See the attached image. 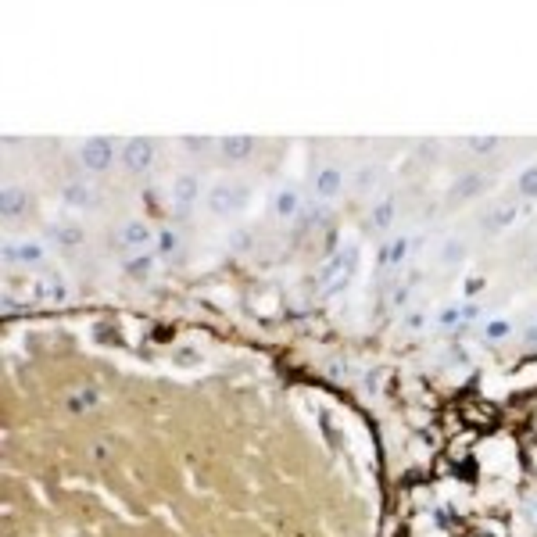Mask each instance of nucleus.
<instances>
[{
	"label": "nucleus",
	"mask_w": 537,
	"mask_h": 537,
	"mask_svg": "<svg viewBox=\"0 0 537 537\" xmlns=\"http://www.w3.org/2000/svg\"><path fill=\"white\" fill-rule=\"evenodd\" d=\"M458 319H462V312H455V308L441 312V323H458Z\"/></svg>",
	"instance_id": "nucleus-29"
},
{
	"label": "nucleus",
	"mask_w": 537,
	"mask_h": 537,
	"mask_svg": "<svg viewBox=\"0 0 537 537\" xmlns=\"http://www.w3.org/2000/svg\"><path fill=\"white\" fill-rule=\"evenodd\" d=\"M36 298L40 301H65L68 298V287H65L61 276H47V280L36 283Z\"/></svg>",
	"instance_id": "nucleus-14"
},
{
	"label": "nucleus",
	"mask_w": 537,
	"mask_h": 537,
	"mask_svg": "<svg viewBox=\"0 0 537 537\" xmlns=\"http://www.w3.org/2000/svg\"><path fill=\"white\" fill-rule=\"evenodd\" d=\"M423 323H426V315H423V312H412V315H408V326H412V330H419Z\"/></svg>",
	"instance_id": "nucleus-28"
},
{
	"label": "nucleus",
	"mask_w": 537,
	"mask_h": 537,
	"mask_svg": "<svg viewBox=\"0 0 537 537\" xmlns=\"http://www.w3.org/2000/svg\"><path fill=\"white\" fill-rule=\"evenodd\" d=\"M512 218H516V205H495L491 211H487L483 215V230H491V233H498V230H505L508 223H512Z\"/></svg>",
	"instance_id": "nucleus-10"
},
{
	"label": "nucleus",
	"mask_w": 537,
	"mask_h": 537,
	"mask_svg": "<svg viewBox=\"0 0 537 537\" xmlns=\"http://www.w3.org/2000/svg\"><path fill=\"white\" fill-rule=\"evenodd\" d=\"M51 240L61 243V248H79L83 230H79V223H58V226H51Z\"/></svg>",
	"instance_id": "nucleus-12"
},
{
	"label": "nucleus",
	"mask_w": 537,
	"mask_h": 537,
	"mask_svg": "<svg viewBox=\"0 0 537 537\" xmlns=\"http://www.w3.org/2000/svg\"><path fill=\"white\" fill-rule=\"evenodd\" d=\"M340 186H344V176H340V168H337V165H326L323 173L315 176V193H319L323 201L337 198V193H340Z\"/></svg>",
	"instance_id": "nucleus-8"
},
{
	"label": "nucleus",
	"mask_w": 537,
	"mask_h": 537,
	"mask_svg": "<svg viewBox=\"0 0 537 537\" xmlns=\"http://www.w3.org/2000/svg\"><path fill=\"white\" fill-rule=\"evenodd\" d=\"M480 186H483V179H480L476 173H470V176H462V179L451 186V193L462 201V198H473V193H480Z\"/></svg>",
	"instance_id": "nucleus-17"
},
{
	"label": "nucleus",
	"mask_w": 537,
	"mask_h": 537,
	"mask_svg": "<svg viewBox=\"0 0 537 537\" xmlns=\"http://www.w3.org/2000/svg\"><path fill=\"white\" fill-rule=\"evenodd\" d=\"M0 205H4V215H8V218L22 215V211H26V190L15 186V183H8L4 193H0Z\"/></svg>",
	"instance_id": "nucleus-13"
},
{
	"label": "nucleus",
	"mask_w": 537,
	"mask_h": 537,
	"mask_svg": "<svg viewBox=\"0 0 537 537\" xmlns=\"http://www.w3.org/2000/svg\"><path fill=\"white\" fill-rule=\"evenodd\" d=\"M233 243H237V248H251V233H237Z\"/></svg>",
	"instance_id": "nucleus-30"
},
{
	"label": "nucleus",
	"mask_w": 537,
	"mask_h": 537,
	"mask_svg": "<svg viewBox=\"0 0 537 537\" xmlns=\"http://www.w3.org/2000/svg\"><path fill=\"white\" fill-rule=\"evenodd\" d=\"M534 520H537V505H534Z\"/></svg>",
	"instance_id": "nucleus-33"
},
{
	"label": "nucleus",
	"mask_w": 537,
	"mask_h": 537,
	"mask_svg": "<svg viewBox=\"0 0 537 537\" xmlns=\"http://www.w3.org/2000/svg\"><path fill=\"white\" fill-rule=\"evenodd\" d=\"M462 258H466V243L462 240H444L441 243V262L444 265H458Z\"/></svg>",
	"instance_id": "nucleus-18"
},
{
	"label": "nucleus",
	"mask_w": 537,
	"mask_h": 537,
	"mask_svg": "<svg viewBox=\"0 0 537 537\" xmlns=\"http://www.w3.org/2000/svg\"><path fill=\"white\" fill-rule=\"evenodd\" d=\"M122 243H126L129 251H143V248L151 243V226H147V223H136V218H133V223L122 226Z\"/></svg>",
	"instance_id": "nucleus-9"
},
{
	"label": "nucleus",
	"mask_w": 537,
	"mask_h": 537,
	"mask_svg": "<svg viewBox=\"0 0 537 537\" xmlns=\"http://www.w3.org/2000/svg\"><path fill=\"white\" fill-rule=\"evenodd\" d=\"M183 147L193 151V154H201V151L211 147V136H183Z\"/></svg>",
	"instance_id": "nucleus-23"
},
{
	"label": "nucleus",
	"mask_w": 537,
	"mask_h": 537,
	"mask_svg": "<svg viewBox=\"0 0 537 537\" xmlns=\"http://www.w3.org/2000/svg\"><path fill=\"white\" fill-rule=\"evenodd\" d=\"M97 401H101V394H97V390H79V394L68 398V408H72V412H83V408H90V405H97Z\"/></svg>",
	"instance_id": "nucleus-20"
},
{
	"label": "nucleus",
	"mask_w": 537,
	"mask_h": 537,
	"mask_svg": "<svg viewBox=\"0 0 537 537\" xmlns=\"http://www.w3.org/2000/svg\"><path fill=\"white\" fill-rule=\"evenodd\" d=\"M198 198H201V179L193 176V173L176 176V183H173V205H176L179 211H190Z\"/></svg>",
	"instance_id": "nucleus-5"
},
{
	"label": "nucleus",
	"mask_w": 537,
	"mask_h": 537,
	"mask_svg": "<svg viewBox=\"0 0 537 537\" xmlns=\"http://www.w3.org/2000/svg\"><path fill=\"white\" fill-rule=\"evenodd\" d=\"M298 208H301V198H298V190H280L276 193V211L283 215V218H290V215H298Z\"/></svg>",
	"instance_id": "nucleus-15"
},
{
	"label": "nucleus",
	"mask_w": 537,
	"mask_h": 537,
	"mask_svg": "<svg viewBox=\"0 0 537 537\" xmlns=\"http://www.w3.org/2000/svg\"><path fill=\"white\" fill-rule=\"evenodd\" d=\"M61 201L72 205V208H90L93 205V190H90V183H65Z\"/></svg>",
	"instance_id": "nucleus-11"
},
{
	"label": "nucleus",
	"mask_w": 537,
	"mask_h": 537,
	"mask_svg": "<svg viewBox=\"0 0 537 537\" xmlns=\"http://www.w3.org/2000/svg\"><path fill=\"white\" fill-rule=\"evenodd\" d=\"M355 183H358V190H369V186L376 183V173H373V168H358V176H355Z\"/></svg>",
	"instance_id": "nucleus-26"
},
{
	"label": "nucleus",
	"mask_w": 537,
	"mask_h": 537,
	"mask_svg": "<svg viewBox=\"0 0 537 537\" xmlns=\"http://www.w3.org/2000/svg\"><path fill=\"white\" fill-rule=\"evenodd\" d=\"M390 223H394V201H380L373 208V230H387Z\"/></svg>",
	"instance_id": "nucleus-19"
},
{
	"label": "nucleus",
	"mask_w": 537,
	"mask_h": 537,
	"mask_svg": "<svg viewBox=\"0 0 537 537\" xmlns=\"http://www.w3.org/2000/svg\"><path fill=\"white\" fill-rule=\"evenodd\" d=\"M480 287H483V280H480V276H470V283H466V290H470V294H476Z\"/></svg>",
	"instance_id": "nucleus-31"
},
{
	"label": "nucleus",
	"mask_w": 537,
	"mask_h": 537,
	"mask_svg": "<svg viewBox=\"0 0 537 537\" xmlns=\"http://www.w3.org/2000/svg\"><path fill=\"white\" fill-rule=\"evenodd\" d=\"M218 151H223V158H230V161L251 158V151H255V136H248V133L223 136V143H218Z\"/></svg>",
	"instance_id": "nucleus-7"
},
{
	"label": "nucleus",
	"mask_w": 537,
	"mask_h": 537,
	"mask_svg": "<svg viewBox=\"0 0 537 537\" xmlns=\"http://www.w3.org/2000/svg\"><path fill=\"white\" fill-rule=\"evenodd\" d=\"M158 251H161V255H173V251H176V233H173V230L158 233Z\"/></svg>",
	"instance_id": "nucleus-24"
},
{
	"label": "nucleus",
	"mask_w": 537,
	"mask_h": 537,
	"mask_svg": "<svg viewBox=\"0 0 537 537\" xmlns=\"http://www.w3.org/2000/svg\"><path fill=\"white\" fill-rule=\"evenodd\" d=\"M115 158V143L111 136H86L79 143V161L90 168V173H104Z\"/></svg>",
	"instance_id": "nucleus-3"
},
{
	"label": "nucleus",
	"mask_w": 537,
	"mask_h": 537,
	"mask_svg": "<svg viewBox=\"0 0 537 537\" xmlns=\"http://www.w3.org/2000/svg\"><path fill=\"white\" fill-rule=\"evenodd\" d=\"M251 198V186L243 183V179H223V183H215L208 190V211L211 215H237L243 205H248Z\"/></svg>",
	"instance_id": "nucleus-1"
},
{
	"label": "nucleus",
	"mask_w": 537,
	"mask_h": 537,
	"mask_svg": "<svg viewBox=\"0 0 537 537\" xmlns=\"http://www.w3.org/2000/svg\"><path fill=\"white\" fill-rule=\"evenodd\" d=\"M527 344H530V348H537V326H530V330H527Z\"/></svg>",
	"instance_id": "nucleus-32"
},
{
	"label": "nucleus",
	"mask_w": 537,
	"mask_h": 537,
	"mask_svg": "<svg viewBox=\"0 0 537 537\" xmlns=\"http://www.w3.org/2000/svg\"><path fill=\"white\" fill-rule=\"evenodd\" d=\"M498 143H502L498 136H470V151H476V154H491Z\"/></svg>",
	"instance_id": "nucleus-22"
},
{
	"label": "nucleus",
	"mask_w": 537,
	"mask_h": 537,
	"mask_svg": "<svg viewBox=\"0 0 537 537\" xmlns=\"http://www.w3.org/2000/svg\"><path fill=\"white\" fill-rule=\"evenodd\" d=\"M4 262H22V265H36V262H43V248L40 243H33V240H26V243H4Z\"/></svg>",
	"instance_id": "nucleus-6"
},
{
	"label": "nucleus",
	"mask_w": 537,
	"mask_h": 537,
	"mask_svg": "<svg viewBox=\"0 0 537 537\" xmlns=\"http://www.w3.org/2000/svg\"><path fill=\"white\" fill-rule=\"evenodd\" d=\"M129 273H133V276H151V258H147V255L133 258V262H129Z\"/></svg>",
	"instance_id": "nucleus-25"
},
{
	"label": "nucleus",
	"mask_w": 537,
	"mask_h": 537,
	"mask_svg": "<svg viewBox=\"0 0 537 537\" xmlns=\"http://www.w3.org/2000/svg\"><path fill=\"white\" fill-rule=\"evenodd\" d=\"M355 265H358V248H355V243H351V248H344L340 255H333L326 262V268H323L326 290H344L348 280H351V273H355Z\"/></svg>",
	"instance_id": "nucleus-2"
},
{
	"label": "nucleus",
	"mask_w": 537,
	"mask_h": 537,
	"mask_svg": "<svg viewBox=\"0 0 537 537\" xmlns=\"http://www.w3.org/2000/svg\"><path fill=\"white\" fill-rule=\"evenodd\" d=\"M405 255H408V240L398 237L394 243H387V248L380 251V265H398V262H405Z\"/></svg>",
	"instance_id": "nucleus-16"
},
{
	"label": "nucleus",
	"mask_w": 537,
	"mask_h": 537,
	"mask_svg": "<svg viewBox=\"0 0 537 537\" xmlns=\"http://www.w3.org/2000/svg\"><path fill=\"white\" fill-rule=\"evenodd\" d=\"M505 333H508V323H491V326H487V337H491V340H498Z\"/></svg>",
	"instance_id": "nucleus-27"
},
{
	"label": "nucleus",
	"mask_w": 537,
	"mask_h": 537,
	"mask_svg": "<svg viewBox=\"0 0 537 537\" xmlns=\"http://www.w3.org/2000/svg\"><path fill=\"white\" fill-rule=\"evenodd\" d=\"M520 193H523V198H537V165H530L527 173L520 176Z\"/></svg>",
	"instance_id": "nucleus-21"
},
{
	"label": "nucleus",
	"mask_w": 537,
	"mask_h": 537,
	"mask_svg": "<svg viewBox=\"0 0 537 537\" xmlns=\"http://www.w3.org/2000/svg\"><path fill=\"white\" fill-rule=\"evenodd\" d=\"M151 161H154V140H147V136L126 140V147H122V165H126L129 173H147Z\"/></svg>",
	"instance_id": "nucleus-4"
}]
</instances>
